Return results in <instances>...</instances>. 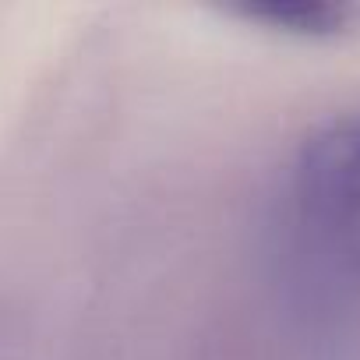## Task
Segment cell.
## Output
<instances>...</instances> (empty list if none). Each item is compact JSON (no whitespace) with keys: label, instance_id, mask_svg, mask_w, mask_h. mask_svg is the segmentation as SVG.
Wrapping results in <instances>:
<instances>
[{"label":"cell","instance_id":"obj_1","mask_svg":"<svg viewBox=\"0 0 360 360\" xmlns=\"http://www.w3.org/2000/svg\"><path fill=\"white\" fill-rule=\"evenodd\" d=\"M293 195L311 237L360 283V113L318 127L300 145Z\"/></svg>","mask_w":360,"mask_h":360},{"label":"cell","instance_id":"obj_2","mask_svg":"<svg viewBox=\"0 0 360 360\" xmlns=\"http://www.w3.org/2000/svg\"><path fill=\"white\" fill-rule=\"evenodd\" d=\"M230 15L293 39H335L353 29L360 11L342 0H255L233 8Z\"/></svg>","mask_w":360,"mask_h":360}]
</instances>
